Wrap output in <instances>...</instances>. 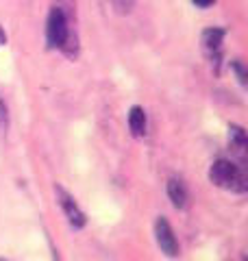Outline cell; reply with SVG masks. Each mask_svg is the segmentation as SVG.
Listing matches in <instances>:
<instances>
[{
  "label": "cell",
  "instance_id": "cell-7",
  "mask_svg": "<svg viewBox=\"0 0 248 261\" xmlns=\"http://www.w3.org/2000/svg\"><path fill=\"white\" fill-rule=\"evenodd\" d=\"M129 126H131V133L135 137H142L146 133V113L142 107H133L129 113Z\"/></svg>",
  "mask_w": 248,
  "mask_h": 261
},
{
  "label": "cell",
  "instance_id": "cell-4",
  "mask_svg": "<svg viewBox=\"0 0 248 261\" xmlns=\"http://www.w3.org/2000/svg\"><path fill=\"white\" fill-rule=\"evenodd\" d=\"M55 192H57V198H59V205H61V209H63V214H65V218H68V222L74 226V228H83L85 226V214L79 209V205L74 202V198L63 190L61 185H57L55 187Z\"/></svg>",
  "mask_w": 248,
  "mask_h": 261
},
{
  "label": "cell",
  "instance_id": "cell-12",
  "mask_svg": "<svg viewBox=\"0 0 248 261\" xmlns=\"http://www.w3.org/2000/svg\"><path fill=\"white\" fill-rule=\"evenodd\" d=\"M5 44H7V35H5L3 31H0V46H5Z\"/></svg>",
  "mask_w": 248,
  "mask_h": 261
},
{
  "label": "cell",
  "instance_id": "cell-11",
  "mask_svg": "<svg viewBox=\"0 0 248 261\" xmlns=\"http://www.w3.org/2000/svg\"><path fill=\"white\" fill-rule=\"evenodd\" d=\"M194 3H196L198 7H203V9H205V7H211L213 3H216V0H194Z\"/></svg>",
  "mask_w": 248,
  "mask_h": 261
},
{
  "label": "cell",
  "instance_id": "cell-8",
  "mask_svg": "<svg viewBox=\"0 0 248 261\" xmlns=\"http://www.w3.org/2000/svg\"><path fill=\"white\" fill-rule=\"evenodd\" d=\"M231 146L235 148V152H239L244 157V148H246V135L239 126H231Z\"/></svg>",
  "mask_w": 248,
  "mask_h": 261
},
{
  "label": "cell",
  "instance_id": "cell-6",
  "mask_svg": "<svg viewBox=\"0 0 248 261\" xmlns=\"http://www.w3.org/2000/svg\"><path fill=\"white\" fill-rule=\"evenodd\" d=\"M222 39H225V31H222V29H207L203 33V46H205V50L209 53L211 57L218 55L220 48H222Z\"/></svg>",
  "mask_w": 248,
  "mask_h": 261
},
{
  "label": "cell",
  "instance_id": "cell-3",
  "mask_svg": "<svg viewBox=\"0 0 248 261\" xmlns=\"http://www.w3.org/2000/svg\"><path fill=\"white\" fill-rule=\"evenodd\" d=\"M155 238H157V244H159L161 252H165L168 257L179 255V242H177L175 231H172V226L168 224L165 218H159L155 222Z\"/></svg>",
  "mask_w": 248,
  "mask_h": 261
},
{
  "label": "cell",
  "instance_id": "cell-10",
  "mask_svg": "<svg viewBox=\"0 0 248 261\" xmlns=\"http://www.w3.org/2000/svg\"><path fill=\"white\" fill-rule=\"evenodd\" d=\"M0 128H7V107H5V102H3V98H0Z\"/></svg>",
  "mask_w": 248,
  "mask_h": 261
},
{
  "label": "cell",
  "instance_id": "cell-9",
  "mask_svg": "<svg viewBox=\"0 0 248 261\" xmlns=\"http://www.w3.org/2000/svg\"><path fill=\"white\" fill-rule=\"evenodd\" d=\"M109 3L113 5V9L118 13H131V11H133L135 0H109Z\"/></svg>",
  "mask_w": 248,
  "mask_h": 261
},
{
  "label": "cell",
  "instance_id": "cell-13",
  "mask_svg": "<svg viewBox=\"0 0 248 261\" xmlns=\"http://www.w3.org/2000/svg\"><path fill=\"white\" fill-rule=\"evenodd\" d=\"M0 261H5V259H0Z\"/></svg>",
  "mask_w": 248,
  "mask_h": 261
},
{
  "label": "cell",
  "instance_id": "cell-5",
  "mask_svg": "<svg viewBox=\"0 0 248 261\" xmlns=\"http://www.w3.org/2000/svg\"><path fill=\"white\" fill-rule=\"evenodd\" d=\"M168 196L172 200V205L177 209H185L187 207V190L183 181H179V178H170L168 181Z\"/></svg>",
  "mask_w": 248,
  "mask_h": 261
},
{
  "label": "cell",
  "instance_id": "cell-2",
  "mask_svg": "<svg viewBox=\"0 0 248 261\" xmlns=\"http://www.w3.org/2000/svg\"><path fill=\"white\" fill-rule=\"evenodd\" d=\"M209 178L213 185H218L220 190L233 192V194H244L246 192V176L242 172V168L231 163L227 159H218L209 170Z\"/></svg>",
  "mask_w": 248,
  "mask_h": 261
},
{
  "label": "cell",
  "instance_id": "cell-1",
  "mask_svg": "<svg viewBox=\"0 0 248 261\" xmlns=\"http://www.w3.org/2000/svg\"><path fill=\"white\" fill-rule=\"evenodd\" d=\"M46 39L51 48H59L68 57H77V35H72L70 29V20L61 7H53L48 13V22H46Z\"/></svg>",
  "mask_w": 248,
  "mask_h": 261
}]
</instances>
